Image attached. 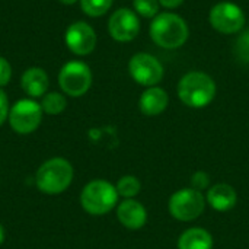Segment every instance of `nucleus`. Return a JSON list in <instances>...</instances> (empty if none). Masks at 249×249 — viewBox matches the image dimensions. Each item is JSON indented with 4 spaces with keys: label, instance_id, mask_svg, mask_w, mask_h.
Here are the masks:
<instances>
[{
    "label": "nucleus",
    "instance_id": "obj_23",
    "mask_svg": "<svg viewBox=\"0 0 249 249\" xmlns=\"http://www.w3.org/2000/svg\"><path fill=\"white\" fill-rule=\"evenodd\" d=\"M10 77H12L10 63L4 57H0V88L6 86L10 82Z\"/></svg>",
    "mask_w": 249,
    "mask_h": 249
},
{
    "label": "nucleus",
    "instance_id": "obj_21",
    "mask_svg": "<svg viewBox=\"0 0 249 249\" xmlns=\"http://www.w3.org/2000/svg\"><path fill=\"white\" fill-rule=\"evenodd\" d=\"M233 51H235V55L239 61L249 63V31L242 32L238 36V39L235 41Z\"/></svg>",
    "mask_w": 249,
    "mask_h": 249
},
{
    "label": "nucleus",
    "instance_id": "obj_25",
    "mask_svg": "<svg viewBox=\"0 0 249 249\" xmlns=\"http://www.w3.org/2000/svg\"><path fill=\"white\" fill-rule=\"evenodd\" d=\"M182 1H184V0H159V3H160L163 7H166V9H175V7H178Z\"/></svg>",
    "mask_w": 249,
    "mask_h": 249
},
{
    "label": "nucleus",
    "instance_id": "obj_4",
    "mask_svg": "<svg viewBox=\"0 0 249 249\" xmlns=\"http://www.w3.org/2000/svg\"><path fill=\"white\" fill-rule=\"evenodd\" d=\"M118 197L115 185L105 179H93L82 190L80 204L86 213L92 216H104L117 206Z\"/></svg>",
    "mask_w": 249,
    "mask_h": 249
},
{
    "label": "nucleus",
    "instance_id": "obj_16",
    "mask_svg": "<svg viewBox=\"0 0 249 249\" xmlns=\"http://www.w3.org/2000/svg\"><path fill=\"white\" fill-rule=\"evenodd\" d=\"M213 236L201 228L185 231L178 241V249H213Z\"/></svg>",
    "mask_w": 249,
    "mask_h": 249
},
{
    "label": "nucleus",
    "instance_id": "obj_27",
    "mask_svg": "<svg viewBox=\"0 0 249 249\" xmlns=\"http://www.w3.org/2000/svg\"><path fill=\"white\" fill-rule=\"evenodd\" d=\"M60 3H63V4H73V3H76L77 0H58Z\"/></svg>",
    "mask_w": 249,
    "mask_h": 249
},
{
    "label": "nucleus",
    "instance_id": "obj_17",
    "mask_svg": "<svg viewBox=\"0 0 249 249\" xmlns=\"http://www.w3.org/2000/svg\"><path fill=\"white\" fill-rule=\"evenodd\" d=\"M39 105L42 108V112H45L48 115H58L66 109L67 99L64 95H61L58 92H50L42 96V101Z\"/></svg>",
    "mask_w": 249,
    "mask_h": 249
},
{
    "label": "nucleus",
    "instance_id": "obj_2",
    "mask_svg": "<svg viewBox=\"0 0 249 249\" xmlns=\"http://www.w3.org/2000/svg\"><path fill=\"white\" fill-rule=\"evenodd\" d=\"M150 36L159 47L175 50L188 39V25L179 15L171 12L159 13L150 23Z\"/></svg>",
    "mask_w": 249,
    "mask_h": 249
},
{
    "label": "nucleus",
    "instance_id": "obj_18",
    "mask_svg": "<svg viewBox=\"0 0 249 249\" xmlns=\"http://www.w3.org/2000/svg\"><path fill=\"white\" fill-rule=\"evenodd\" d=\"M115 188H117L118 196H121V197H124V198L127 200V198L136 197V196L140 193L142 184H140V181H139L136 177H133V175H125V177H123V178L118 179Z\"/></svg>",
    "mask_w": 249,
    "mask_h": 249
},
{
    "label": "nucleus",
    "instance_id": "obj_10",
    "mask_svg": "<svg viewBox=\"0 0 249 249\" xmlns=\"http://www.w3.org/2000/svg\"><path fill=\"white\" fill-rule=\"evenodd\" d=\"M64 41L67 48L76 55H88L95 50L96 45V34L93 28L82 20L73 22L64 35Z\"/></svg>",
    "mask_w": 249,
    "mask_h": 249
},
{
    "label": "nucleus",
    "instance_id": "obj_11",
    "mask_svg": "<svg viewBox=\"0 0 249 249\" xmlns=\"http://www.w3.org/2000/svg\"><path fill=\"white\" fill-rule=\"evenodd\" d=\"M109 35L118 42H128L137 36L140 32V20L137 15L130 9L115 10L108 22Z\"/></svg>",
    "mask_w": 249,
    "mask_h": 249
},
{
    "label": "nucleus",
    "instance_id": "obj_5",
    "mask_svg": "<svg viewBox=\"0 0 249 249\" xmlns=\"http://www.w3.org/2000/svg\"><path fill=\"white\" fill-rule=\"evenodd\" d=\"M58 85L66 95L73 98L82 96L92 86V71L83 61H69L58 73Z\"/></svg>",
    "mask_w": 249,
    "mask_h": 249
},
{
    "label": "nucleus",
    "instance_id": "obj_14",
    "mask_svg": "<svg viewBox=\"0 0 249 249\" xmlns=\"http://www.w3.org/2000/svg\"><path fill=\"white\" fill-rule=\"evenodd\" d=\"M168 104H169L168 93L162 88H158V86H152L147 90H144L139 101L140 111L149 117L162 114L166 109Z\"/></svg>",
    "mask_w": 249,
    "mask_h": 249
},
{
    "label": "nucleus",
    "instance_id": "obj_3",
    "mask_svg": "<svg viewBox=\"0 0 249 249\" xmlns=\"http://www.w3.org/2000/svg\"><path fill=\"white\" fill-rule=\"evenodd\" d=\"M179 99L191 108H204L216 96L214 80L203 71H190L178 83Z\"/></svg>",
    "mask_w": 249,
    "mask_h": 249
},
{
    "label": "nucleus",
    "instance_id": "obj_9",
    "mask_svg": "<svg viewBox=\"0 0 249 249\" xmlns=\"http://www.w3.org/2000/svg\"><path fill=\"white\" fill-rule=\"evenodd\" d=\"M130 76L143 86H155L163 77V66L160 61L147 53H139L128 61Z\"/></svg>",
    "mask_w": 249,
    "mask_h": 249
},
{
    "label": "nucleus",
    "instance_id": "obj_1",
    "mask_svg": "<svg viewBox=\"0 0 249 249\" xmlns=\"http://www.w3.org/2000/svg\"><path fill=\"white\" fill-rule=\"evenodd\" d=\"M74 177L71 163L64 158H51L45 160L35 174L36 188L48 196L64 193Z\"/></svg>",
    "mask_w": 249,
    "mask_h": 249
},
{
    "label": "nucleus",
    "instance_id": "obj_22",
    "mask_svg": "<svg viewBox=\"0 0 249 249\" xmlns=\"http://www.w3.org/2000/svg\"><path fill=\"white\" fill-rule=\"evenodd\" d=\"M209 184H210V177L206 174V172H196L194 175H193V178H191V188H194V190H197V191H203V190H206L207 187H209Z\"/></svg>",
    "mask_w": 249,
    "mask_h": 249
},
{
    "label": "nucleus",
    "instance_id": "obj_6",
    "mask_svg": "<svg viewBox=\"0 0 249 249\" xmlns=\"http://www.w3.org/2000/svg\"><path fill=\"white\" fill-rule=\"evenodd\" d=\"M206 207V198L201 191L194 188H182L172 194L169 200V213L179 222H191L198 219Z\"/></svg>",
    "mask_w": 249,
    "mask_h": 249
},
{
    "label": "nucleus",
    "instance_id": "obj_15",
    "mask_svg": "<svg viewBox=\"0 0 249 249\" xmlns=\"http://www.w3.org/2000/svg\"><path fill=\"white\" fill-rule=\"evenodd\" d=\"M207 203L217 212H228L238 203V194L233 187L228 184H216L207 193Z\"/></svg>",
    "mask_w": 249,
    "mask_h": 249
},
{
    "label": "nucleus",
    "instance_id": "obj_12",
    "mask_svg": "<svg viewBox=\"0 0 249 249\" xmlns=\"http://www.w3.org/2000/svg\"><path fill=\"white\" fill-rule=\"evenodd\" d=\"M117 219L124 228L130 231H139L147 222V212L142 203L133 198H127L118 204Z\"/></svg>",
    "mask_w": 249,
    "mask_h": 249
},
{
    "label": "nucleus",
    "instance_id": "obj_13",
    "mask_svg": "<svg viewBox=\"0 0 249 249\" xmlns=\"http://www.w3.org/2000/svg\"><path fill=\"white\" fill-rule=\"evenodd\" d=\"M48 74L41 67H29L20 77V86L29 98L44 96L48 89Z\"/></svg>",
    "mask_w": 249,
    "mask_h": 249
},
{
    "label": "nucleus",
    "instance_id": "obj_7",
    "mask_svg": "<svg viewBox=\"0 0 249 249\" xmlns=\"http://www.w3.org/2000/svg\"><path fill=\"white\" fill-rule=\"evenodd\" d=\"M42 108L34 99H19L10 107L7 121L18 134L34 133L42 121Z\"/></svg>",
    "mask_w": 249,
    "mask_h": 249
},
{
    "label": "nucleus",
    "instance_id": "obj_20",
    "mask_svg": "<svg viewBox=\"0 0 249 249\" xmlns=\"http://www.w3.org/2000/svg\"><path fill=\"white\" fill-rule=\"evenodd\" d=\"M134 10L144 18H155L159 10V0H134Z\"/></svg>",
    "mask_w": 249,
    "mask_h": 249
},
{
    "label": "nucleus",
    "instance_id": "obj_8",
    "mask_svg": "<svg viewBox=\"0 0 249 249\" xmlns=\"http://www.w3.org/2000/svg\"><path fill=\"white\" fill-rule=\"evenodd\" d=\"M210 25L220 34H236L245 25L242 9L231 1H222L210 10Z\"/></svg>",
    "mask_w": 249,
    "mask_h": 249
},
{
    "label": "nucleus",
    "instance_id": "obj_26",
    "mask_svg": "<svg viewBox=\"0 0 249 249\" xmlns=\"http://www.w3.org/2000/svg\"><path fill=\"white\" fill-rule=\"evenodd\" d=\"M4 238H6V233H4V229H3V226L0 223V245L4 242Z\"/></svg>",
    "mask_w": 249,
    "mask_h": 249
},
{
    "label": "nucleus",
    "instance_id": "obj_24",
    "mask_svg": "<svg viewBox=\"0 0 249 249\" xmlns=\"http://www.w3.org/2000/svg\"><path fill=\"white\" fill-rule=\"evenodd\" d=\"M9 111H10V107H9L7 95L0 89V125H1L4 121H7Z\"/></svg>",
    "mask_w": 249,
    "mask_h": 249
},
{
    "label": "nucleus",
    "instance_id": "obj_19",
    "mask_svg": "<svg viewBox=\"0 0 249 249\" xmlns=\"http://www.w3.org/2000/svg\"><path fill=\"white\" fill-rule=\"evenodd\" d=\"M112 6V0H80L82 10L92 18L105 15Z\"/></svg>",
    "mask_w": 249,
    "mask_h": 249
}]
</instances>
